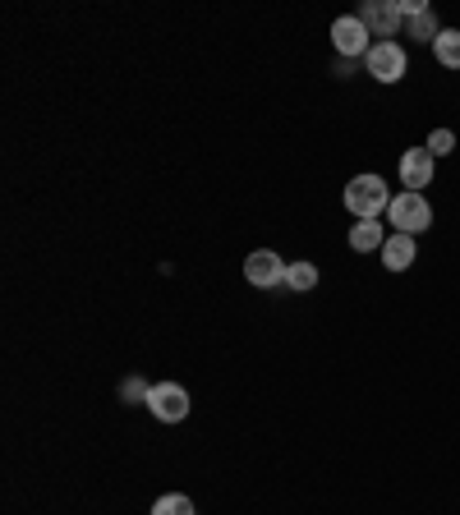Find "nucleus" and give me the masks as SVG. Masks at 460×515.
<instances>
[{"mask_svg":"<svg viewBox=\"0 0 460 515\" xmlns=\"http://www.w3.org/2000/svg\"><path fill=\"white\" fill-rule=\"evenodd\" d=\"M345 207H350L355 221H378L391 207L387 180H382V175H355V180L345 184Z\"/></svg>","mask_w":460,"mask_h":515,"instance_id":"nucleus-1","label":"nucleus"},{"mask_svg":"<svg viewBox=\"0 0 460 515\" xmlns=\"http://www.w3.org/2000/svg\"><path fill=\"white\" fill-rule=\"evenodd\" d=\"M120 391H125V401H148V396H152L148 382H125Z\"/></svg>","mask_w":460,"mask_h":515,"instance_id":"nucleus-16","label":"nucleus"},{"mask_svg":"<svg viewBox=\"0 0 460 515\" xmlns=\"http://www.w3.org/2000/svg\"><path fill=\"white\" fill-rule=\"evenodd\" d=\"M364 69L378 83H401L405 79V51L396 42H373V51L364 56Z\"/></svg>","mask_w":460,"mask_h":515,"instance_id":"nucleus-4","label":"nucleus"},{"mask_svg":"<svg viewBox=\"0 0 460 515\" xmlns=\"http://www.w3.org/2000/svg\"><path fill=\"white\" fill-rule=\"evenodd\" d=\"M433 51H437V65L442 69H460V33L456 28H442L437 42H433Z\"/></svg>","mask_w":460,"mask_h":515,"instance_id":"nucleus-11","label":"nucleus"},{"mask_svg":"<svg viewBox=\"0 0 460 515\" xmlns=\"http://www.w3.org/2000/svg\"><path fill=\"white\" fill-rule=\"evenodd\" d=\"M359 19H364V28L373 37H382V42H396V28H401V5H364V14H359Z\"/></svg>","mask_w":460,"mask_h":515,"instance_id":"nucleus-8","label":"nucleus"},{"mask_svg":"<svg viewBox=\"0 0 460 515\" xmlns=\"http://www.w3.org/2000/svg\"><path fill=\"white\" fill-rule=\"evenodd\" d=\"M387 244V235H382V221H355V230H350V249L355 253H373Z\"/></svg>","mask_w":460,"mask_h":515,"instance_id":"nucleus-10","label":"nucleus"},{"mask_svg":"<svg viewBox=\"0 0 460 515\" xmlns=\"http://www.w3.org/2000/svg\"><path fill=\"white\" fill-rule=\"evenodd\" d=\"M387 221H391L396 230H401V235H419V230L433 226V207H428V198H424V194H410V189H405V194L391 198Z\"/></svg>","mask_w":460,"mask_h":515,"instance_id":"nucleus-2","label":"nucleus"},{"mask_svg":"<svg viewBox=\"0 0 460 515\" xmlns=\"http://www.w3.org/2000/svg\"><path fill=\"white\" fill-rule=\"evenodd\" d=\"M368 28H364V19L359 14H345V19H336L332 23V46L341 51V56H368L373 51V42H368Z\"/></svg>","mask_w":460,"mask_h":515,"instance_id":"nucleus-6","label":"nucleus"},{"mask_svg":"<svg viewBox=\"0 0 460 515\" xmlns=\"http://www.w3.org/2000/svg\"><path fill=\"white\" fill-rule=\"evenodd\" d=\"M286 258L281 253H272V249H258V253H249V263H244V276H249V286H258V290H272V286H286Z\"/></svg>","mask_w":460,"mask_h":515,"instance_id":"nucleus-3","label":"nucleus"},{"mask_svg":"<svg viewBox=\"0 0 460 515\" xmlns=\"http://www.w3.org/2000/svg\"><path fill=\"white\" fill-rule=\"evenodd\" d=\"M148 410L161 424H180V419H189V391L175 387V382H157L148 396Z\"/></svg>","mask_w":460,"mask_h":515,"instance_id":"nucleus-5","label":"nucleus"},{"mask_svg":"<svg viewBox=\"0 0 460 515\" xmlns=\"http://www.w3.org/2000/svg\"><path fill=\"white\" fill-rule=\"evenodd\" d=\"M451 148H456V134H451V129H433V134H428V152H433V157H447Z\"/></svg>","mask_w":460,"mask_h":515,"instance_id":"nucleus-15","label":"nucleus"},{"mask_svg":"<svg viewBox=\"0 0 460 515\" xmlns=\"http://www.w3.org/2000/svg\"><path fill=\"white\" fill-rule=\"evenodd\" d=\"M437 19H433V10H424V14H410L405 19V37H414V42H437Z\"/></svg>","mask_w":460,"mask_h":515,"instance_id":"nucleus-13","label":"nucleus"},{"mask_svg":"<svg viewBox=\"0 0 460 515\" xmlns=\"http://www.w3.org/2000/svg\"><path fill=\"white\" fill-rule=\"evenodd\" d=\"M414 258H419V253H414V235H401V230L387 235V244H382V267H387V272H405Z\"/></svg>","mask_w":460,"mask_h":515,"instance_id":"nucleus-9","label":"nucleus"},{"mask_svg":"<svg viewBox=\"0 0 460 515\" xmlns=\"http://www.w3.org/2000/svg\"><path fill=\"white\" fill-rule=\"evenodd\" d=\"M152 515H194V502L184 493H166L157 506H152Z\"/></svg>","mask_w":460,"mask_h":515,"instance_id":"nucleus-14","label":"nucleus"},{"mask_svg":"<svg viewBox=\"0 0 460 515\" xmlns=\"http://www.w3.org/2000/svg\"><path fill=\"white\" fill-rule=\"evenodd\" d=\"M433 152L428 148H410L401 157V184L405 189H410V194H424L428 184H433Z\"/></svg>","mask_w":460,"mask_h":515,"instance_id":"nucleus-7","label":"nucleus"},{"mask_svg":"<svg viewBox=\"0 0 460 515\" xmlns=\"http://www.w3.org/2000/svg\"><path fill=\"white\" fill-rule=\"evenodd\" d=\"M313 286H318V267H313V263H290L286 267V290H295V295H309Z\"/></svg>","mask_w":460,"mask_h":515,"instance_id":"nucleus-12","label":"nucleus"}]
</instances>
